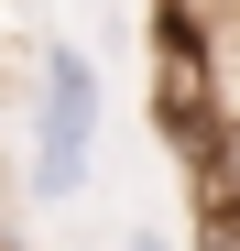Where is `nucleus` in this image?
Here are the masks:
<instances>
[{
  "mask_svg": "<svg viewBox=\"0 0 240 251\" xmlns=\"http://www.w3.org/2000/svg\"><path fill=\"white\" fill-rule=\"evenodd\" d=\"M98 120H109L98 66L76 55V44H44V66H33V142H22V186L44 197V207L98 175Z\"/></svg>",
  "mask_w": 240,
  "mask_h": 251,
  "instance_id": "nucleus-1",
  "label": "nucleus"
},
{
  "mask_svg": "<svg viewBox=\"0 0 240 251\" xmlns=\"http://www.w3.org/2000/svg\"><path fill=\"white\" fill-rule=\"evenodd\" d=\"M120 251H175V240H153V229H131V240H120Z\"/></svg>",
  "mask_w": 240,
  "mask_h": 251,
  "instance_id": "nucleus-2",
  "label": "nucleus"
}]
</instances>
